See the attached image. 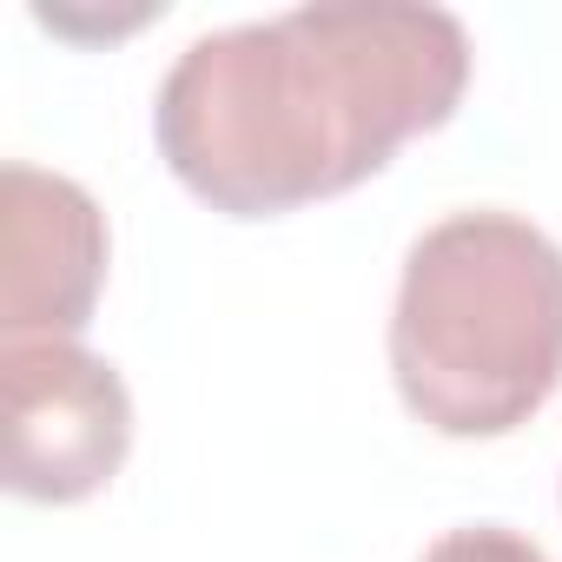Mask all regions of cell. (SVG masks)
Here are the masks:
<instances>
[{
	"label": "cell",
	"instance_id": "obj_1",
	"mask_svg": "<svg viewBox=\"0 0 562 562\" xmlns=\"http://www.w3.org/2000/svg\"><path fill=\"white\" fill-rule=\"evenodd\" d=\"M470 87V34L424 0H318L199 34L153 100L166 172L225 218L338 199L437 133Z\"/></svg>",
	"mask_w": 562,
	"mask_h": 562
},
{
	"label": "cell",
	"instance_id": "obj_2",
	"mask_svg": "<svg viewBox=\"0 0 562 562\" xmlns=\"http://www.w3.org/2000/svg\"><path fill=\"white\" fill-rule=\"evenodd\" d=\"M391 378L437 437H509L562 384V245L516 212H450L391 305Z\"/></svg>",
	"mask_w": 562,
	"mask_h": 562
},
{
	"label": "cell",
	"instance_id": "obj_3",
	"mask_svg": "<svg viewBox=\"0 0 562 562\" xmlns=\"http://www.w3.org/2000/svg\"><path fill=\"white\" fill-rule=\"evenodd\" d=\"M0 483L27 503L100 496L133 450L126 378L87 345L0 351Z\"/></svg>",
	"mask_w": 562,
	"mask_h": 562
},
{
	"label": "cell",
	"instance_id": "obj_4",
	"mask_svg": "<svg viewBox=\"0 0 562 562\" xmlns=\"http://www.w3.org/2000/svg\"><path fill=\"white\" fill-rule=\"evenodd\" d=\"M106 212L67 172L0 166V338L80 345L106 285Z\"/></svg>",
	"mask_w": 562,
	"mask_h": 562
},
{
	"label": "cell",
	"instance_id": "obj_5",
	"mask_svg": "<svg viewBox=\"0 0 562 562\" xmlns=\"http://www.w3.org/2000/svg\"><path fill=\"white\" fill-rule=\"evenodd\" d=\"M417 562H549L522 529H503V522H463V529H443Z\"/></svg>",
	"mask_w": 562,
	"mask_h": 562
}]
</instances>
